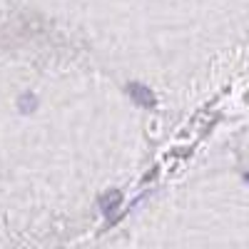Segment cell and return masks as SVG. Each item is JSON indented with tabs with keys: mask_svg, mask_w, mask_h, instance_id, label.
<instances>
[{
	"mask_svg": "<svg viewBox=\"0 0 249 249\" xmlns=\"http://www.w3.org/2000/svg\"><path fill=\"white\" fill-rule=\"evenodd\" d=\"M127 92H130V97L137 102L140 107H155V105H157V100H155L152 90L144 88V85H140V82H130V85H127Z\"/></svg>",
	"mask_w": 249,
	"mask_h": 249,
	"instance_id": "obj_1",
	"label": "cell"
},
{
	"mask_svg": "<svg viewBox=\"0 0 249 249\" xmlns=\"http://www.w3.org/2000/svg\"><path fill=\"white\" fill-rule=\"evenodd\" d=\"M120 199H122V197H120V192H115V190H112V192H110L107 197H102V204H105V207H102V210H105V214L115 210V204H117Z\"/></svg>",
	"mask_w": 249,
	"mask_h": 249,
	"instance_id": "obj_2",
	"label": "cell"
},
{
	"mask_svg": "<svg viewBox=\"0 0 249 249\" xmlns=\"http://www.w3.org/2000/svg\"><path fill=\"white\" fill-rule=\"evenodd\" d=\"M20 112H33L35 110V97L33 95H20Z\"/></svg>",
	"mask_w": 249,
	"mask_h": 249,
	"instance_id": "obj_3",
	"label": "cell"
}]
</instances>
